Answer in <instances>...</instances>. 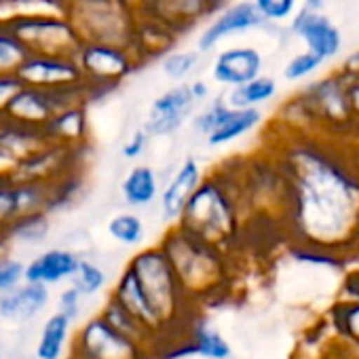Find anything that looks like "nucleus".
Wrapping results in <instances>:
<instances>
[{
	"mask_svg": "<svg viewBox=\"0 0 359 359\" xmlns=\"http://www.w3.org/2000/svg\"><path fill=\"white\" fill-rule=\"evenodd\" d=\"M3 24L20 41L28 55L74 57L81 47V39L68 20L57 11H18L3 18Z\"/></svg>",
	"mask_w": 359,
	"mask_h": 359,
	"instance_id": "5",
	"label": "nucleus"
},
{
	"mask_svg": "<svg viewBox=\"0 0 359 359\" xmlns=\"http://www.w3.org/2000/svg\"><path fill=\"white\" fill-rule=\"evenodd\" d=\"M156 245L171 262L177 281L201 311L203 300L216 296L226 277V252L195 239L177 226L165 229Z\"/></svg>",
	"mask_w": 359,
	"mask_h": 359,
	"instance_id": "2",
	"label": "nucleus"
},
{
	"mask_svg": "<svg viewBox=\"0 0 359 359\" xmlns=\"http://www.w3.org/2000/svg\"><path fill=\"white\" fill-rule=\"evenodd\" d=\"M323 5V0H309V7L311 9H319Z\"/></svg>",
	"mask_w": 359,
	"mask_h": 359,
	"instance_id": "38",
	"label": "nucleus"
},
{
	"mask_svg": "<svg viewBox=\"0 0 359 359\" xmlns=\"http://www.w3.org/2000/svg\"><path fill=\"white\" fill-rule=\"evenodd\" d=\"M83 43H104L137 51V24L121 0H53Z\"/></svg>",
	"mask_w": 359,
	"mask_h": 359,
	"instance_id": "4",
	"label": "nucleus"
},
{
	"mask_svg": "<svg viewBox=\"0 0 359 359\" xmlns=\"http://www.w3.org/2000/svg\"><path fill=\"white\" fill-rule=\"evenodd\" d=\"M197 108L199 104L195 102L189 83L171 85L169 89H165L152 100L142 127L150 135V140L171 137L187 123H191Z\"/></svg>",
	"mask_w": 359,
	"mask_h": 359,
	"instance_id": "10",
	"label": "nucleus"
},
{
	"mask_svg": "<svg viewBox=\"0 0 359 359\" xmlns=\"http://www.w3.org/2000/svg\"><path fill=\"white\" fill-rule=\"evenodd\" d=\"M53 231L51 224V216L43 214V216H30L20 220L18 224H13L5 235L11 243V248H26V250H34L47 243L49 235Z\"/></svg>",
	"mask_w": 359,
	"mask_h": 359,
	"instance_id": "25",
	"label": "nucleus"
},
{
	"mask_svg": "<svg viewBox=\"0 0 359 359\" xmlns=\"http://www.w3.org/2000/svg\"><path fill=\"white\" fill-rule=\"evenodd\" d=\"M205 177L203 165L195 154H187L180 158L167 175L161 177V193H158V218L165 229L177 224L187 203L195 195L201 180Z\"/></svg>",
	"mask_w": 359,
	"mask_h": 359,
	"instance_id": "8",
	"label": "nucleus"
},
{
	"mask_svg": "<svg viewBox=\"0 0 359 359\" xmlns=\"http://www.w3.org/2000/svg\"><path fill=\"white\" fill-rule=\"evenodd\" d=\"M74 336V323L60 313H49L41 325L34 357L36 359H66Z\"/></svg>",
	"mask_w": 359,
	"mask_h": 359,
	"instance_id": "21",
	"label": "nucleus"
},
{
	"mask_svg": "<svg viewBox=\"0 0 359 359\" xmlns=\"http://www.w3.org/2000/svg\"><path fill=\"white\" fill-rule=\"evenodd\" d=\"M70 285L85 300H89V298L100 296L108 287V273L93 256H83L76 266V273L70 279Z\"/></svg>",
	"mask_w": 359,
	"mask_h": 359,
	"instance_id": "28",
	"label": "nucleus"
},
{
	"mask_svg": "<svg viewBox=\"0 0 359 359\" xmlns=\"http://www.w3.org/2000/svg\"><path fill=\"white\" fill-rule=\"evenodd\" d=\"M106 233L108 237L118 243L121 248H129V250H140L144 248L146 241V222L137 212H118L114 214L108 222H106Z\"/></svg>",
	"mask_w": 359,
	"mask_h": 359,
	"instance_id": "24",
	"label": "nucleus"
},
{
	"mask_svg": "<svg viewBox=\"0 0 359 359\" xmlns=\"http://www.w3.org/2000/svg\"><path fill=\"white\" fill-rule=\"evenodd\" d=\"M203 357V359H231L233 348L229 344V340L222 336V332L218 327H214V323H210L201 313L191 321V325L187 327L184 336L177 342H173L161 359H180V357Z\"/></svg>",
	"mask_w": 359,
	"mask_h": 359,
	"instance_id": "12",
	"label": "nucleus"
},
{
	"mask_svg": "<svg viewBox=\"0 0 359 359\" xmlns=\"http://www.w3.org/2000/svg\"><path fill=\"white\" fill-rule=\"evenodd\" d=\"M81 254L60 245V248H47L39 254H34L26 262V281L36 283L43 287H55L70 283L72 275L76 273V266L81 262Z\"/></svg>",
	"mask_w": 359,
	"mask_h": 359,
	"instance_id": "14",
	"label": "nucleus"
},
{
	"mask_svg": "<svg viewBox=\"0 0 359 359\" xmlns=\"http://www.w3.org/2000/svg\"><path fill=\"white\" fill-rule=\"evenodd\" d=\"M20 89V81L15 76H0V116L5 114V108L13 93Z\"/></svg>",
	"mask_w": 359,
	"mask_h": 359,
	"instance_id": "36",
	"label": "nucleus"
},
{
	"mask_svg": "<svg viewBox=\"0 0 359 359\" xmlns=\"http://www.w3.org/2000/svg\"><path fill=\"white\" fill-rule=\"evenodd\" d=\"M294 30L304 39L309 51L315 53L319 60L332 57L340 49V34L338 30L317 11H302L294 24Z\"/></svg>",
	"mask_w": 359,
	"mask_h": 359,
	"instance_id": "20",
	"label": "nucleus"
},
{
	"mask_svg": "<svg viewBox=\"0 0 359 359\" xmlns=\"http://www.w3.org/2000/svg\"><path fill=\"white\" fill-rule=\"evenodd\" d=\"M158 64L161 72L175 85L189 83L201 66V53L197 49H171L158 60Z\"/></svg>",
	"mask_w": 359,
	"mask_h": 359,
	"instance_id": "27",
	"label": "nucleus"
},
{
	"mask_svg": "<svg viewBox=\"0 0 359 359\" xmlns=\"http://www.w3.org/2000/svg\"><path fill=\"white\" fill-rule=\"evenodd\" d=\"M11 252H13V248H11V243H9L7 235H5V233H0V258L7 256V254H11Z\"/></svg>",
	"mask_w": 359,
	"mask_h": 359,
	"instance_id": "37",
	"label": "nucleus"
},
{
	"mask_svg": "<svg viewBox=\"0 0 359 359\" xmlns=\"http://www.w3.org/2000/svg\"><path fill=\"white\" fill-rule=\"evenodd\" d=\"M74 60L91 97L116 89L144 64L135 49L104 43H83Z\"/></svg>",
	"mask_w": 359,
	"mask_h": 359,
	"instance_id": "6",
	"label": "nucleus"
},
{
	"mask_svg": "<svg viewBox=\"0 0 359 359\" xmlns=\"http://www.w3.org/2000/svg\"><path fill=\"white\" fill-rule=\"evenodd\" d=\"M26 281V262L13 252L0 258V298Z\"/></svg>",
	"mask_w": 359,
	"mask_h": 359,
	"instance_id": "31",
	"label": "nucleus"
},
{
	"mask_svg": "<svg viewBox=\"0 0 359 359\" xmlns=\"http://www.w3.org/2000/svg\"><path fill=\"white\" fill-rule=\"evenodd\" d=\"M262 114L258 108H248V110H237V108H231L226 110L224 118L220 121V125L214 129V133L205 140V144L210 148H220V146H226L239 137H243L245 133H250L258 123H260Z\"/></svg>",
	"mask_w": 359,
	"mask_h": 359,
	"instance_id": "23",
	"label": "nucleus"
},
{
	"mask_svg": "<svg viewBox=\"0 0 359 359\" xmlns=\"http://www.w3.org/2000/svg\"><path fill=\"white\" fill-rule=\"evenodd\" d=\"M148 146H150V135L144 131V127H137L121 144V156L129 163H137L146 154Z\"/></svg>",
	"mask_w": 359,
	"mask_h": 359,
	"instance_id": "33",
	"label": "nucleus"
},
{
	"mask_svg": "<svg viewBox=\"0 0 359 359\" xmlns=\"http://www.w3.org/2000/svg\"><path fill=\"white\" fill-rule=\"evenodd\" d=\"M161 193V173L146 165V163H133L125 177L121 180V199L127 208L133 210H148L150 205H156Z\"/></svg>",
	"mask_w": 359,
	"mask_h": 359,
	"instance_id": "18",
	"label": "nucleus"
},
{
	"mask_svg": "<svg viewBox=\"0 0 359 359\" xmlns=\"http://www.w3.org/2000/svg\"><path fill=\"white\" fill-rule=\"evenodd\" d=\"M319 64H321V60H319L315 53L306 51V53H302V55H296V57L285 66L283 74H285L287 81H298V79L311 74Z\"/></svg>",
	"mask_w": 359,
	"mask_h": 359,
	"instance_id": "35",
	"label": "nucleus"
},
{
	"mask_svg": "<svg viewBox=\"0 0 359 359\" xmlns=\"http://www.w3.org/2000/svg\"><path fill=\"white\" fill-rule=\"evenodd\" d=\"M89 100H91L89 89L51 93V91L20 85V89L9 100L3 116L18 123V125H24V127L43 129L47 125V121L57 110H62L70 104H89Z\"/></svg>",
	"mask_w": 359,
	"mask_h": 359,
	"instance_id": "7",
	"label": "nucleus"
},
{
	"mask_svg": "<svg viewBox=\"0 0 359 359\" xmlns=\"http://www.w3.org/2000/svg\"><path fill=\"white\" fill-rule=\"evenodd\" d=\"M175 226L226 252L239 231V205L222 175L205 173Z\"/></svg>",
	"mask_w": 359,
	"mask_h": 359,
	"instance_id": "3",
	"label": "nucleus"
},
{
	"mask_svg": "<svg viewBox=\"0 0 359 359\" xmlns=\"http://www.w3.org/2000/svg\"><path fill=\"white\" fill-rule=\"evenodd\" d=\"M262 72V55L254 47H231L222 49L210 68L214 83L235 89L254 79Z\"/></svg>",
	"mask_w": 359,
	"mask_h": 359,
	"instance_id": "15",
	"label": "nucleus"
},
{
	"mask_svg": "<svg viewBox=\"0 0 359 359\" xmlns=\"http://www.w3.org/2000/svg\"><path fill=\"white\" fill-rule=\"evenodd\" d=\"M226 110H229V104L224 102L222 95L220 97H212L208 104L199 106L197 112L193 114V118H191V131L195 135L208 140L214 133V129L220 125V121L224 118Z\"/></svg>",
	"mask_w": 359,
	"mask_h": 359,
	"instance_id": "29",
	"label": "nucleus"
},
{
	"mask_svg": "<svg viewBox=\"0 0 359 359\" xmlns=\"http://www.w3.org/2000/svg\"><path fill=\"white\" fill-rule=\"evenodd\" d=\"M83 152L72 148H62L47 144L28 158L13 165L7 173L18 182H39V184H60L64 180L79 175L83 165Z\"/></svg>",
	"mask_w": 359,
	"mask_h": 359,
	"instance_id": "9",
	"label": "nucleus"
},
{
	"mask_svg": "<svg viewBox=\"0 0 359 359\" xmlns=\"http://www.w3.org/2000/svg\"><path fill=\"white\" fill-rule=\"evenodd\" d=\"M51 304V290L24 281L0 298V321L9 325H28L39 319Z\"/></svg>",
	"mask_w": 359,
	"mask_h": 359,
	"instance_id": "16",
	"label": "nucleus"
},
{
	"mask_svg": "<svg viewBox=\"0 0 359 359\" xmlns=\"http://www.w3.org/2000/svg\"><path fill=\"white\" fill-rule=\"evenodd\" d=\"M15 79L24 87H34L51 93L87 89L74 57L64 55H28Z\"/></svg>",
	"mask_w": 359,
	"mask_h": 359,
	"instance_id": "11",
	"label": "nucleus"
},
{
	"mask_svg": "<svg viewBox=\"0 0 359 359\" xmlns=\"http://www.w3.org/2000/svg\"><path fill=\"white\" fill-rule=\"evenodd\" d=\"M264 20L260 18V13L256 11L254 3H237L231 7H224L199 34L197 39V51L203 53H212L222 41H226L229 36L248 32L252 28H258Z\"/></svg>",
	"mask_w": 359,
	"mask_h": 359,
	"instance_id": "13",
	"label": "nucleus"
},
{
	"mask_svg": "<svg viewBox=\"0 0 359 359\" xmlns=\"http://www.w3.org/2000/svg\"><path fill=\"white\" fill-rule=\"evenodd\" d=\"M110 327H114L118 334H123L125 338H129L131 342L148 348L150 353H154L158 357V351H161V340L148 330L144 327L129 311H125L118 302H114L112 298L106 296V302L102 304L100 313H97Z\"/></svg>",
	"mask_w": 359,
	"mask_h": 359,
	"instance_id": "22",
	"label": "nucleus"
},
{
	"mask_svg": "<svg viewBox=\"0 0 359 359\" xmlns=\"http://www.w3.org/2000/svg\"><path fill=\"white\" fill-rule=\"evenodd\" d=\"M11 359H22V357H11Z\"/></svg>",
	"mask_w": 359,
	"mask_h": 359,
	"instance_id": "39",
	"label": "nucleus"
},
{
	"mask_svg": "<svg viewBox=\"0 0 359 359\" xmlns=\"http://www.w3.org/2000/svg\"><path fill=\"white\" fill-rule=\"evenodd\" d=\"M83 306H85V298L70 283H66L64 290H60V294L55 298V313H60L68 321L76 323L83 315Z\"/></svg>",
	"mask_w": 359,
	"mask_h": 359,
	"instance_id": "32",
	"label": "nucleus"
},
{
	"mask_svg": "<svg viewBox=\"0 0 359 359\" xmlns=\"http://www.w3.org/2000/svg\"><path fill=\"white\" fill-rule=\"evenodd\" d=\"M127 266L133 271L142 294L146 296V302L165 338L163 351L158 355L163 357L167 346L184 336L187 327L201 311L189 298L182 283L175 277L171 262L156 243L140 248L127 260Z\"/></svg>",
	"mask_w": 359,
	"mask_h": 359,
	"instance_id": "1",
	"label": "nucleus"
},
{
	"mask_svg": "<svg viewBox=\"0 0 359 359\" xmlns=\"http://www.w3.org/2000/svg\"><path fill=\"white\" fill-rule=\"evenodd\" d=\"M28 53L0 20V76H15Z\"/></svg>",
	"mask_w": 359,
	"mask_h": 359,
	"instance_id": "30",
	"label": "nucleus"
},
{
	"mask_svg": "<svg viewBox=\"0 0 359 359\" xmlns=\"http://www.w3.org/2000/svg\"><path fill=\"white\" fill-rule=\"evenodd\" d=\"M218 5L220 0H154L148 22H158L171 32L184 30L212 13Z\"/></svg>",
	"mask_w": 359,
	"mask_h": 359,
	"instance_id": "19",
	"label": "nucleus"
},
{
	"mask_svg": "<svg viewBox=\"0 0 359 359\" xmlns=\"http://www.w3.org/2000/svg\"><path fill=\"white\" fill-rule=\"evenodd\" d=\"M47 144L81 150L89 142V116L87 104H70L57 110L41 129Z\"/></svg>",
	"mask_w": 359,
	"mask_h": 359,
	"instance_id": "17",
	"label": "nucleus"
},
{
	"mask_svg": "<svg viewBox=\"0 0 359 359\" xmlns=\"http://www.w3.org/2000/svg\"><path fill=\"white\" fill-rule=\"evenodd\" d=\"M277 91V85L271 76H258L241 87H235L231 89L226 95H224V102L231 106V108H237V110H248V108H258L260 104L269 102Z\"/></svg>",
	"mask_w": 359,
	"mask_h": 359,
	"instance_id": "26",
	"label": "nucleus"
},
{
	"mask_svg": "<svg viewBox=\"0 0 359 359\" xmlns=\"http://www.w3.org/2000/svg\"><path fill=\"white\" fill-rule=\"evenodd\" d=\"M254 7L262 20L279 22V20H287L294 13L296 0H254Z\"/></svg>",
	"mask_w": 359,
	"mask_h": 359,
	"instance_id": "34",
	"label": "nucleus"
}]
</instances>
